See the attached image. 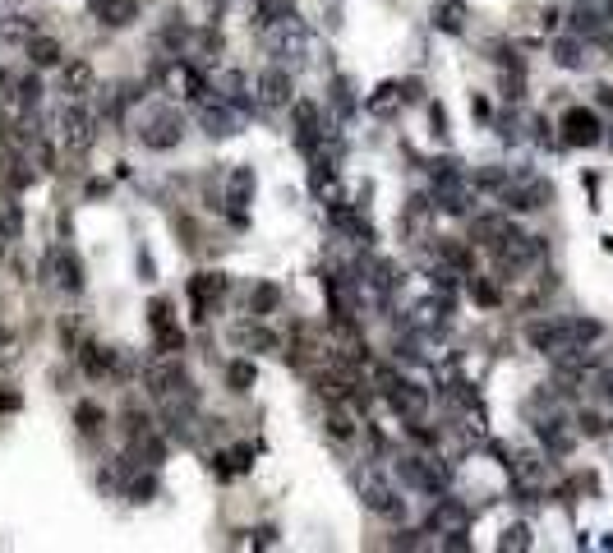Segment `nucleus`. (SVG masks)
<instances>
[{"label":"nucleus","mask_w":613,"mask_h":553,"mask_svg":"<svg viewBox=\"0 0 613 553\" xmlns=\"http://www.w3.org/2000/svg\"><path fill=\"white\" fill-rule=\"evenodd\" d=\"M258 42H263V51L267 55H277V60H296V55H305L309 51V28H305V19L291 10V15H277V19H267V24H258Z\"/></svg>","instance_id":"obj_1"},{"label":"nucleus","mask_w":613,"mask_h":553,"mask_svg":"<svg viewBox=\"0 0 613 553\" xmlns=\"http://www.w3.org/2000/svg\"><path fill=\"white\" fill-rule=\"evenodd\" d=\"M397 475H401V484H411V489H420V494H447V466H443V457H425V452H401L397 457Z\"/></svg>","instance_id":"obj_2"},{"label":"nucleus","mask_w":613,"mask_h":553,"mask_svg":"<svg viewBox=\"0 0 613 553\" xmlns=\"http://www.w3.org/2000/svg\"><path fill=\"white\" fill-rule=\"evenodd\" d=\"M544 258V236H526V231H512L498 249H494V263L503 276H517L526 267H535Z\"/></svg>","instance_id":"obj_3"},{"label":"nucleus","mask_w":613,"mask_h":553,"mask_svg":"<svg viewBox=\"0 0 613 553\" xmlns=\"http://www.w3.org/2000/svg\"><path fill=\"white\" fill-rule=\"evenodd\" d=\"M55 129H60V144L70 157H84L97 144V116H88L84 106H65L55 116Z\"/></svg>","instance_id":"obj_4"},{"label":"nucleus","mask_w":613,"mask_h":553,"mask_svg":"<svg viewBox=\"0 0 613 553\" xmlns=\"http://www.w3.org/2000/svg\"><path fill=\"white\" fill-rule=\"evenodd\" d=\"M42 276H46L51 287H60L65 296H79V291H84V263H79V254H75L70 245H55V249L46 254Z\"/></svg>","instance_id":"obj_5"},{"label":"nucleus","mask_w":613,"mask_h":553,"mask_svg":"<svg viewBox=\"0 0 613 553\" xmlns=\"http://www.w3.org/2000/svg\"><path fill=\"white\" fill-rule=\"evenodd\" d=\"M558 129H563V144L568 148H595V144H604V120L590 106H568L563 120H558Z\"/></svg>","instance_id":"obj_6"},{"label":"nucleus","mask_w":613,"mask_h":553,"mask_svg":"<svg viewBox=\"0 0 613 553\" xmlns=\"http://www.w3.org/2000/svg\"><path fill=\"white\" fill-rule=\"evenodd\" d=\"M291 129H296V148L300 153H318L323 148V111H318V102H309V97H296L291 102Z\"/></svg>","instance_id":"obj_7"},{"label":"nucleus","mask_w":613,"mask_h":553,"mask_svg":"<svg viewBox=\"0 0 613 553\" xmlns=\"http://www.w3.org/2000/svg\"><path fill=\"white\" fill-rule=\"evenodd\" d=\"M144 387H148V397H157V401H166V397H176L180 387H189L180 356H157V360H148V365H144Z\"/></svg>","instance_id":"obj_8"},{"label":"nucleus","mask_w":613,"mask_h":553,"mask_svg":"<svg viewBox=\"0 0 613 553\" xmlns=\"http://www.w3.org/2000/svg\"><path fill=\"white\" fill-rule=\"evenodd\" d=\"M291 93H296V79H291V69H282V65H267L263 75L254 79V102L267 106V111L291 106V102H296Z\"/></svg>","instance_id":"obj_9"},{"label":"nucleus","mask_w":613,"mask_h":553,"mask_svg":"<svg viewBox=\"0 0 613 553\" xmlns=\"http://www.w3.org/2000/svg\"><path fill=\"white\" fill-rule=\"evenodd\" d=\"M360 498H365L369 512H378V517H387V521H401V517H406V498H397V489H392L387 479H378L374 470L360 475Z\"/></svg>","instance_id":"obj_10"},{"label":"nucleus","mask_w":613,"mask_h":553,"mask_svg":"<svg viewBox=\"0 0 613 553\" xmlns=\"http://www.w3.org/2000/svg\"><path fill=\"white\" fill-rule=\"evenodd\" d=\"M185 296L194 305V318H208L217 309V300L226 296V276L222 272H194L189 282H185Z\"/></svg>","instance_id":"obj_11"},{"label":"nucleus","mask_w":613,"mask_h":553,"mask_svg":"<svg viewBox=\"0 0 613 553\" xmlns=\"http://www.w3.org/2000/svg\"><path fill=\"white\" fill-rule=\"evenodd\" d=\"M139 138H144V148L148 153H171L180 138H185V120H180V111H157L144 129H139Z\"/></svg>","instance_id":"obj_12"},{"label":"nucleus","mask_w":613,"mask_h":553,"mask_svg":"<svg viewBox=\"0 0 613 553\" xmlns=\"http://www.w3.org/2000/svg\"><path fill=\"white\" fill-rule=\"evenodd\" d=\"M526 341L535 346L539 356H558V351H568L572 346V337H568V318H535V323H526Z\"/></svg>","instance_id":"obj_13"},{"label":"nucleus","mask_w":613,"mask_h":553,"mask_svg":"<svg viewBox=\"0 0 613 553\" xmlns=\"http://www.w3.org/2000/svg\"><path fill=\"white\" fill-rule=\"evenodd\" d=\"M387 406L401 415V420H425V415H429V387L401 378V383L387 392Z\"/></svg>","instance_id":"obj_14"},{"label":"nucleus","mask_w":613,"mask_h":553,"mask_svg":"<svg viewBox=\"0 0 613 553\" xmlns=\"http://www.w3.org/2000/svg\"><path fill=\"white\" fill-rule=\"evenodd\" d=\"M327 222L342 231V236L360 240V245L374 240V226H369V217L360 213V203H327Z\"/></svg>","instance_id":"obj_15"},{"label":"nucleus","mask_w":613,"mask_h":553,"mask_svg":"<svg viewBox=\"0 0 613 553\" xmlns=\"http://www.w3.org/2000/svg\"><path fill=\"white\" fill-rule=\"evenodd\" d=\"M254 166H231V176H226V207H231V222L236 226H245V207L254 203Z\"/></svg>","instance_id":"obj_16"},{"label":"nucleus","mask_w":613,"mask_h":553,"mask_svg":"<svg viewBox=\"0 0 613 553\" xmlns=\"http://www.w3.org/2000/svg\"><path fill=\"white\" fill-rule=\"evenodd\" d=\"M231 346H240V351H249V356H263V351H277L282 337H277V332H267V327L249 314L245 323H236V327H231Z\"/></svg>","instance_id":"obj_17"},{"label":"nucleus","mask_w":613,"mask_h":553,"mask_svg":"<svg viewBox=\"0 0 613 553\" xmlns=\"http://www.w3.org/2000/svg\"><path fill=\"white\" fill-rule=\"evenodd\" d=\"M517 226H512V217H503V213H480V217H470V245H480V249H498L507 236H512Z\"/></svg>","instance_id":"obj_18"},{"label":"nucleus","mask_w":613,"mask_h":553,"mask_svg":"<svg viewBox=\"0 0 613 553\" xmlns=\"http://www.w3.org/2000/svg\"><path fill=\"white\" fill-rule=\"evenodd\" d=\"M466 526H470V508H466L461 498L438 494V503H434V512H429V530H434V535H457V530H466Z\"/></svg>","instance_id":"obj_19"},{"label":"nucleus","mask_w":613,"mask_h":553,"mask_svg":"<svg viewBox=\"0 0 613 553\" xmlns=\"http://www.w3.org/2000/svg\"><path fill=\"white\" fill-rule=\"evenodd\" d=\"M166 88H171V93H180V97H203V93H213V84L203 79L189 60H180V55L166 65Z\"/></svg>","instance_id":"obj_20"},{"label":"nucleus","mask_w":613,"mask_h":553,"mask_svg":"<svg viewBox=\"0 0 613 553\" xmlns=\"http://www.w3.org/2000/svg\"><path fill=\"white\" fill-rule=\"evenodd\" d=\"M93 84H97L93 60L75 55V60H65V65H60V93H65V97H88V93H93Z\"/></svg>","instance_id":"obj_21"},{"label":"nucleus","mask_w":613,"mask_h":553,"mask_svg":"<svg viewBox=\"0 0 613 553\" xmlns=\"http://www.w3.org/2000/svg\"><path fill=\"white\" fill-rule=\"evenodd\" d=\"M535 434H539L544 447H549V457H568V452H572V434H568V420H563V415H539V420H535Z\"/></svg>","instance_id":"obj_22"},{"label":"nucleus","mask_w":613,"mask_h":553,"mask_svg":"<svg viewBox=\"0 0 613 553\" xmlns=\"http://www.w3.org/2000/svg\"><path fill=\"white\" fill-rule=\"evenodd\" d=\"M88 10L106 28H129L134 19H139V0H88Z\"/></svg>","instance_id":"obj_23"},{"label":"nucleus","mask_w":613,"mask_h":553,"mask_svg":"<svg viewBox=\"0 0 613 553\" xmlns=\"http://www.w3.org/2000/svg\"><path fill=\"white\" fill-rule=\"evenodd\" d=\"M503 466L512 470L517 489H539V479H544V457L539 452H512Z\"/></svg>","instance_id":"obj_24"},{"label":"nucleus","mask_w":613,"mask_h":553,"mask_svg":"<svg viewBox=\"0 0 613 553\" xmlns=\"http://www.w3.org/2000/svg\"><path fill=\"white\" fill-rule=\"evenodd\" d=\"M203 129H208L213 138H226V134L240 129V111H236L231 102L217 97V106H203Z\"/></svg>","instance_id":"obj_25"},{"label":"nucleus","mask_w":613,"mask_h":553,"mask_svg":"<svg viewBox=\"0 0 613 553\" xmlns=\"http://www.w3.org/2000/svg\"><path fill=\"white\" fill-rule=\"evenodd\" d=\"M28 60H33V69H55V65H65V46L51 33H33L28 37Z\"/></svg>","instance_id":"obj_26"},{"label":"nucleus","mask_w":613,"mask_h":553,"mask_svg":"<svg viewBox=\"0 0 613 553\" xmlns=\"http://www.w3.org/2000/svg\"><path fill=\"white\" fill-rule=\"evenodd\" d=\"M79 365H84V374L88 378H106L111 369H116V351H111V346H84V351H79Z\"/></svg>","instance_id":"obj_27"},{"label":"nucleus","mask_w":613,"mask_h":553,"mask_svg":"<svg viewBox=\"0 0 613 553\" xmlns=\"http://www.w3.org/2000/svg\"><path fill=\"white\" fill-rule=\"evenodd\" d=\"M323 429H327V438H337V443H351V438H356V420H351V410H342V401H327Z\"/></svg>","instance_id":"obj_28"},{"label":"nucleus","mask_w":613,"mask_h":553,"mask_svg":"<svg viewBox=\"0 0 613 553\" xmlns=\"http://www.w3.org/2000/svg\"><path fill=\"white\" fill-rule=\"evenodd\" d=\"M327 97H332V111L342 116V120L356 116V84H351L347 75H332V79H327Z\"/></svg>","instance_id":"obj_29"},{"label":"nucleus","mask_w":613,"mask_h":553,"mask_svg":"<svg viewBox=\"0 0 613 553\" xmlns=\"http://www.w3.org/2000/svg\"><path fill=\"white\" fill-rule=\"evenodd\" d=\"M24 236V207L15 194H0V240H19Z\"/></svg>","instance_id":"obj_30"},{"label":"nucleus","mask_w":613,"mask_h":553,"mask_svg":"<svg viewBox=\"0 0 613 553\" xmlns=\"http://www.w3.org/2000/svg\"><path fill=\"white\" fill-rule=\"evenodd\" d=\"M277 305H282V287H277V282H258V287L249 291V314H254V318L277 314Z\"/></svg>","instance_id":"obj_31"},{"label":"nucleus","mask_w":613,"mask_h":553,"mask_svg":"<svg viewBox=\"0 0 613 553\" xmlns=\"http://www.w3.org/2000/svg\"><path fill=\"white\" fill-rule=\"evenodd\" d=\"M434 28H443L452 37L466 28V5L461 0H434Z\"/></svg>","instance_id":"obj_32"},{"label":"nucleus","mask_w":613,"mask_h":553,"mask_svg":"<svg viewBox=\"0 0 613 553\" xmlns=\"http://www.w3.org/2000/svg\"><path fill=\"white\" fill-rule=\"evenodd\" d=\"M586 60L590 55H586V42L581 37H558L554 42V65L558 69H586Z\"/></svg>","instance_id":"obj_33"},{"label":"nucleus","mask_w":613,"mask_h":553,"mask_svg":"<svg viewBox=\"0 0 613 553\" xmlns=\"http://www.w3.org/2000/svg\"><path fill=\"white\" fill-rule=\"evenodd\" d=\"M507 180H512L507 166H480V171L470 176V189H480V194H494V198H498V194L507 189Z\"/></svg>","instance_id":"obj_34"},{"label":"nucleus","mask_w":613,"mask_h":553,"mask_svg":"<svg viewBox=\"0 0 613 553\" xmlns=\"http://www.w3.org/2000/svg\"><path fill=\"white\" fill-rule=\"evenodd\" d=\"M438 263H447V267H457L461 276H470V249L461 245V240H447V236H438Z\"/></svg>","instance_id":"obj_35"},{"label":"nucleus","mask_w":613,"mask_h":553,"mask_svg":"<svg viewBox=\"0 0 613 553\" xmlns=\"http://www.w3.org/2000/svg\"><path fill=\"white\" fill-rule=\"evenodd\" d=\"M466 291H470V300L480 305V309H498V305H503V291L489 282V276H480V272H475L470 282H466Z\"/></svg>","instance_id":"obj_36"},{"label":"nucleus","mask_w":613,"mask_h":553,"mask_svg":"<svg viewBox=\"0 0 613 553\" xmlns=\"http://www.w3.org/2000/svg\"><path fill=\"white\" fill-rule=\"evenodd\" d=\"M572 28H577V37H599V33L608 28V15H604V10H590V5H581V10L572 15Z\"/></svg>","instance_id":"obj_37"},{"label":"nucleus","mask_w":613,"mask_h":553,"mask_svg":"<svg viewBox=\"0 0 613 553\" xmlns=\"http://www.w3.org/2000/svg\"><path fill=\"white\" fill-rule=\"evenodd\" d=\"M153 337H157V351L162 356H180L185 351V327L171 318V323H162V327H153Z\"/></svg>","instance_id":"obj_38"},{"label":"nucleus","mask_w":613,"mask_h":553,"mask_svg":"<svg viewBox=\"0 0 613 553\" xmlns=\"http://www.w3.org/2000/svg\"><path fill=\"white\" fill-rule=\"evenodd\" d=\"M254 383H258L254 360H231V365H226V387H231V392H249Z\"/></svg>","instance_id":"obj_39"},{"label":"nucleus","mask_w":613,"mask_h":553,"mask_svg":"<svg viewBox=\"0 0 613 553\" xmlns=\"http://www.w3.org/2000/svg\"><path fill=\"white\" fill-rule=\"evenodd\" d=\"M75 425H79V434H97V429L106 425V410H102L97 401H79V406H75Z\"/></svg>","instance_id":"obj_40"},{"label":"nucleus","mask_w":613,"mask_h":553,"mask_svg":"<svg viewBox=\"0 0 613 553\" xmlns=\"http://www.w3.org/2000/svg\"><path fill=\"white\" fill-rule=\"evenodd\" d=\"M397 102H401V84H378V93L365 102V111H369V116H387Z\"/></svg>","instance_id":"obj_41"},{"label":"nucleus","mask_w":613,"mask_h":553,"mask_svg":"<svg viewBox=\"0 0 613 553\" xmlns=\"http://www.w3.org/2000/svg\"><path fill=\"white\" fill-rule=\"evenodd\" d=\"M568 337H572V346H595L604 337V327L595 318H568Z\"/></svg>","instance_id":"obj_42"},{"label":"nucleus","mask_w":613,"mask_h":553,"mask_svg":"<svg viewBox=\"0 0 613 553\" xmlns=\"http://www.w3.org/2000/svg\"><path fill=\"white\" fill-rule=\"evenodd\" d=\"M153 494H157V475H153V470H148V475H134V479H129V498H134V503H148Z\"/></svg>","instance_id":"obj_43"},{"label":"nucleus","mask_w":613,"mask_h":553,"mask_svg":"<svg viewBox=\"0 0 613 553\" xmlns=\"http://www.w3.org/2000/svg\"><path fill=\"white\" fill-rule=\"evenodd\" d=\"M498 548H517V553H521V548H530V526H526V521L507 526V530H503V539H498Z\"/></svg>","instance_id":"obj_44"},{"label":"nucleus","mask_w":613,"mask_h":553,"mask_svg":"<svg viewBox=\"0 0 613 553\" xmlns=\"http://www.w3.org/2000/svg\"><path fill=\"white\" fill-rule=\"evenodd\" d=\"M369 383H374V387L387 397V392L401 383V374H397V369H387V365H374V369H369Z\"/></svg>","instance_id":"obj_45"},{"label":"nucleus","mask_w":613,"mask_h":553,"mask_svg":"<svg viewBox=\"0 0 613 553\" xmlns=\"http://www.w3.org/2000/svg\"><path fill=\"white\" fill-rule=\"evenodd\" d=\"M577 429H581L586 438H599V434H604L608 425L599 420V415H595V410H581V415H577Z\"/></svg>","instance_id":"obj_46"},{"label":"nucleus","mask_w":613,"mask_h":553,"mask_svg":"<svg viewBox=\"0 0 613 553\" xmlns=\"http://www.w3.org/2000/svg\"><path fill=\"white\" fill-rule=\"evenodd\" d=\"M148 323H153V327L171 323V300H153V305H148Z\"/></svg>","instance_id":"obj_47"},{"label":"nucleus","mask_w":613,"mask_h":553,"mask_svg":"<svg viewBox=\"0 0 613 553\" xmlns=\"http://www.w3.org/2000/svg\"><path fill=\"white\" fill-rule=\"evenodd\" d=\"M162 37H166V46H176V51H180V46L189 42V28H185V24H166V33H162Z\"/></svg>","instance_id":"obj_48"},{"label":"nucleus","mask_w":613,"mask_h":553,"mask_svg":"<svg viewBox=\"0 0 613 553\" xmlns=\"http://www.w3.org/2000/svg\"><path fill=\"white\" fill-rule=\"evenodd\" d=\"M24 406V397L19 392H10V387H0V415H15Z\"/></svg>","instance_id":"obj_49"},{"label":"nucleus","mask_w":613,"mask_h":553,"mask_svg":"<svg viewBox=\"0 0 613 553\" xmlns=\"http://www.w3.org/2000/svg\"><path fill=\"white\" fill-rule=\"evenodd\" d=\"M401 102H420V79H406L401 84Z\"/></svg>","instance_id":"obj_50"},{"label":"nucleus","mask_w":613,"mask_h":553,"mask_svg":"<svg viewBox=\"0 0 613 553\" xmlns=\"http://www.w3.org/2000/svg\"><path fill=\"white\" fill-rule=\"evenodd\" d=\"M429 120H434V134H447V116H443V106H429Z\"/></svg>","instance_id":"obj_51"},{"label":"nucleus","mask_w":613,"mask_h":553,"mask_svg":"<svg viewBox=\"0 0 613 553\" xmlns=\"http://www.w3.org/2000/svg\"><path fill=\"white\" fill-rule=\"evenodd\" d=\"M470 111L480 116V120H489V102H485V97H475V102H470Z\"/></svg>","instance_id":"obj_52"},{"label":"nucleus","mask_w":613,"mask_h":553,"mask_svg":"<svg viewBox=\"0 0 613 553\" xmlns=\"http://www.w3.org/2000/svg\"><path fill=\"white\" fill-rule=\"evenodd\" d=\"M258 544H263V548H267V544H277V530H272V526H263V530H258Z\"/></svg>","instance_id":"obj_53"},{"label":"nucleus","mask_w":613,"mask_h":553,"mask_svg":"<svg viewBox=\"0 0 613 553\" xmlns=\"http://www.w3.org/2000/svg\"><path fill=\"white\" fill-rule=\"evenodd\" d=\"M139 272H144V282H153V258L148 254H139Z\"/></svg>","instance_id":"obj_54"},{"label":"nucleus","mask_w":613,"mask_h":553,"mask_svg":"<svg viewBox=\"0 0 613 553\" xmlns=\"http://www.w3.org/2000/svg\"><path fill=\"white\" fill-rule=\"evenodd\" d=\"M604 249H608V254H613V236H604Z\"/></svg>","instance_id":"obj_55"},{"label":"nucleus","mask_w":613,"mask_h":553,"mask_svg":"<svg viewBox=\"0 0 613 553\" xmlns=\"http://www.w3.org/2000/svg\"><path fill=\"white\" fill-rule=\"evenodd\" d=\"M0 263H5V240H0Z\"/></svg>","instance_id":"obj_56"}]
</instances>
